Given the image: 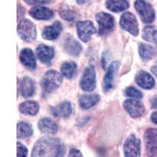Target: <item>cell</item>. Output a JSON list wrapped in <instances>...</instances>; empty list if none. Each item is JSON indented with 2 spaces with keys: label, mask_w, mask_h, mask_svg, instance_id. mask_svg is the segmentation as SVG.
<instances>
[{
  "label": "cell",
  "mask_w": 157,
  "mask_h": 157,
  "mask_svg": "<svg viewBox=\"0 0 157 157\" xmlns=\"http://www.w3.org/2000/svg\"><path fill=\"white\" fill-rule=\"evenodd\" d=\"M20 61L29 69L33 70L36 67V60L34 54L32 50L25 48L21 51L20 54Z\"/></svg>",
  "instance_id": "obj_17"
},
{
  "label": "cell",
  "mask_w": 157,
  "mask_h": 157,
  "mask_svg": "<svg viewBox=\"0 0 157 157\" xmlns=\"http://www.w3.org/2000/svg\"><path fill=\"white\" fill-rule=\"evenodd\" d=\"M36 91L35 82L29 77H24L21 83V93L25 98H30L33 96Z\"/></svg>",
  "instance_id": "obj_20"
},
{
  "label": "cell",
  "mask_w": 157,
  "mask_h": 157,
  "mask_svg": "<svg viewBox=\"0 0 157 157\" xmlns=\"http://www.w3.org/2000/svg\"><path fill=\"white\" fill-rule=\"evenodd\" d=\"M50 111L54 116L68 118L72 113V108L70 102L64 101L59 104L58 105L50 108Z\"/></svg>",
  "instance_id": "obj_19"
},
{
  "label": "cell",
  "mask_w": 157,
  "mask_h": 157,
  "mask_svg": "<svg viewBox=\"0 0 157 157\" xmlns=\"http://www.w3.org/2000/svg\"><path fill=\"white\" fill-rule=\"evenodd\" d=\"M62 75L54 70L46 72L41 82L42 89L45 94H50L57 90L62 83Z\"/></svg>",
  "instance_id": "obj_2"
},
{
  "label": "cell",
  "mask_w": 157,
  "mask_h": 157,
  "mask_svg": "<svg viewBox=\"0 0 157 157\" xmlns=\"http://www.w3.org/2000/svg\"><path fill=\"white\" fill-rule=\"evenodd\" d=\"M62 31V25L60 21H55L51 26L45 27L42 33L43 39L47 40H54L57 39Z\"/></svg>",
  "instance_id": "obj_16"
},
{
  "label": "cell",
  "mask_w": 157,
  "mask_h": 157,
  "mask_svg": "<svg viewBox=\"0 0 157 157\" xmlns=\"http://www.w3.org/2000/svg\"><path fill=\"white\" fill-rule=\"evenodd\" d=\"M33 134V130L30 124L25 122H21L17 124L18 138H27Z\"/></svg>",
  "instance_id": "obj_28"
},
{
  "label": "cell",
  "mask_w": 157,
  "mask_h": 157,
  "mask_svg": "<svg viewBox=\"0 0 157 157\" xmlns=\"http://www.w3.org/2000/svg\"><path fill=\"white\" fill-rule=\"evenodd\" d=\"M77 66L73 61H65L62 64L61 71L62 75L67 78H72L76 74Z\"/></svg>",
  "instance_id": "obj_26"
},
{
  "label": "cell",
  "mask_w": 157,
  "mask_h": 157,
  "mask_svg": "<svg viewBox=\"0 0 157 157\" xmlns=\"http://www.w3.org/2000/svg\"><path fill=\"white\" fill-rule=\"evenodd\" d=\"M68 157H83V155L79 150L76 149V148H71L70 150Z\"/></svg>",
  "instance_id": "obj_33"
},
{
  "label": "cell",
  "mask_w": 157,
  "mask_h": 157,
  "mask_svg": "<svg viewBox=\"0 0 157 157\" xmlns=\"http://www.w3.org/2000/svg\"><path fill=\"white\" fill-rule=\"evenodd\" d=\"M29 13L36 20H50L54 17L53 10L43 6H35L32 8Z\"/></svg>",
  "instance_id": "obj_18"
},
{
  "label": "cell",
  "mask_w": 157,
  "mask_h": 157,
  "mask_svg": "<svg viewBox=\"0 0 157 157\" xmlns=\"http://www.w3.org/2000/svg\"><path fill=\"white\" fill-rule=\"evenodd\" d=\"M120 25L124 30L130 32L134 36H137L139 32L138 23L135 16L130 12H126L123 13L120 19Z\"/></svg>",
  "instance_id": "obj_8"
},
{
  "label": "cell",
  "mask_w": 157,
  "mask_h": 157,
  "mask_svg": "<svg viewBox=\"0 0 157 157\" xmlns=\"http://www.w3.org/2000/svg\"><path fill=\"white\" fill-rule=\"evenodd\" d=\"M36 54L42 63L49 64L54 57V50L53 47L47 45L40 44L36 48Z\"/></svg>",
  "instance_id": "obj_13"
},
{
  "label": "cell",
  "mask_w": 157,
  "mask_h": 157,
  "mask_svg": "<svg viewBox=\"0 0 157 157\" xmlns=\"http://www.w3.org/2000/svg\"><path fill=\"white\" fill-rule=\"evenodd\" d=\"M120 66V64L117 61H114L110 64L107 71V73L105 75L103 80V88L104 90L107 92L109 90L112 89L113 86V80H114L115 75L116 71Z\"/></svg>",
  "instance_id": "obj_15"
},
{
  "label": "cell",
  "mask_w": 157,
  "mask_h": 157,
  "mask_svg": "<svg viewBox=\"0 0 157 157\" xmlns=\"http://www.w3.org/2000/svg\"><path fill=\"white\" fill-rule=\"evenodd\" d=\"M124 155L125 157L141 156V141L131 134L126 140L124 144Z\"/></svg>",
  "instance_id": "obj_9"
},
{
  "label": "cell",
  "mask_w": 157,
  "mask_h": 157,
  "mask_svg": "<svg viewBox=\"0 0 157 157\" xmlns=\"http://www.w3.org/2000/svg\"><path fill=\"white\" fill-rule=\"evenodd\" d=\"M38 127L39 130L43 134H54L58 130L57 124L49 118H44L39 120Z\"/></svg>",
  "instance_id": "obj_22"
},
{
  "label": "cell",
  "mask_w": 157,
  "mask_h": 157,
  "mask_svg": "<svg viewBox=\"0 0 157 157\" xmlns=\"http://www.w3.org/2000/svg\"><path fill=\"white\" fill-rule=\"evenodd\" d=\"M151 120L152 121V123L157 124V112H154L153 113L151 116Z\"/></svg>",
  "instance_id": "obj_34"
},
{
  "label": "cell",
  "mask_w": 157,
  "mask_h": 157,
  "mask_svg": "<svg viewBox=\"0 0 157 157\" xmlns=\"http://www.w3.org/2000/svg\"><path fill=\"white\" fill-rule=\"evenodd\" d=\"M64 149H63L62 148H61L60 152H59L58 155H57V157H64Z\"/></svg>",
  "instance_id": "obj_37"
},
{
  "label": "cell",
  "mask_w": 157,
  "mask_h": 157,
  "mask_svg": "<svg viewBox=\"0 0 157 157\" xmlns=\"http://www.w3.org/2000/svg\"><path fill=\"white\" fill-rule=\"evenodd\" d=\"M151 70H152V73H153L154 75H155V77L157 78V64L154 65V66L151 68Z\"/></svg>",
  "instance_id": "obj_36"
},
{
  "label": "cell",
  "mask_w": 157,
  "mask_h": 157,
  "mask_svg": "<svg viewBox=\"0 0 157 157\" xmlns=\"http://www.w3.org/2000/svg\"><path fill=\"white\" fill-rule=\"evenodd\" d=\"M76 28L78 38L84 43L89 42L91 36L96 32V29L93 23L90 21H78L76 24Z\"/></svg>",
  "instance_id": "obj_10"
},
{
  "label": "cell",
  "mask_w": 157,
  "mask_h": 157,
  "mask_svg": "<svg viewBox=\"0 0 157 157\" xmlns=\"http://www.w3.org/2000/svg\"><path fill=\"white\" fill-rule=\"evenodd\" d=\"M61 150L57 138L43 137L35 143L31 157H57Z\"/></svg>",
  "instance_id": "obj_1"
},
{
  "label": "cell",
  "mask_w": 157,
  "mask_h": 157,
  "mask_svg": "<svg viewBox=\"0 0 157 157\" xmlns=\"http://www.w3.org/2000/svg\"><path fill=\"white\" fill-rule=\"evenodd\" d=\"M59 14L61 18L66 21H73L76 17V13L70 6L65 4H62L59 8Z\"/></svg>",
  "instance_id": "obj_29"
},
{
  "label": "cell",
  "mask_w": 157,
  "mask_h": 157,
  "mask_svg": "<svg viewBox=\"0 0 157 157\" xmlns=\"http://www.w3.org/2000/svg\"><path fill=\"white\" fill-rule=\"evenodd\" d=\"M136 83L141 88L150 90L155 86V80L149 73L145 71H140L135 76Z\"/></svg>",
  "instance_id": "obj_14"
},
{
  "label": "cell",
  "mask_w": 157,
  "mask_h": 157,
  "mask_svg": "<svg viewBox=\"0 0 157 157\" xmlns=\"http://www.w3.org/2000/svg\"><path fill=\"white\" fill-rule=\"evenodd\" d=\"M134 7L144 23L149 24L154 21L155 13L152 5L145 2V0H137L134 2Z\"/></svg>",
  "instance_id": "obj_4"
},
{
  "label": "cell",
  "mask_w": 157,
  "mask_h": 157,
  "mask_svg": "<svg viewBox=\"0 0 157 157\" xmlns=\"http://www.w3.org/2000/svg\"><path fill=\"white\" fill-rule=\"evenodd\" d=\"M77 3L78 4H84L87 2V0H76Z\"/></svg>",
  "instance_id": "obj_38"
},
{
  "label": "cell",
  "mask_w": 157,
  "mask_h": 157,
  "mask_svg": "<svg viewBox=\"0 0 157 157\" xmlns=\"http://www.w3.org/2000/svg\"><path fill=\"white\" fill-rule=\"evenodd\" d=\"M80 86L84 91L87 92H91L96 88V72L93 66H88L84 70Z\"/></svg>",
  "instance_id": "obj_6"
},
{
  "label": "cell",
  "mask_w": 157,
  "mask_h": 157,
  "mask_svg": "<svg viewBox=\"0 0 157 157\" xmlns=\"http://www.w3.org/2000/svg\"><path fill=\"white\" fill-rule=\"evenodd\" d=\"M98 94H84L79 98V106L82 109H88L94 106L100 101Z\"/></svg>",
  "instance_id": "obj_23"
},
{
  "label": "cell",
  "mask_w": 157,
  "mask_h": 157,
  "mask_svg": "<svg viewBox=\"0 0 157 157\" xmlns=\"http://www.w3.org/2000/svg\"><path fill=\"white\" fill-rule=\"evenodd\" d=\"M151 104H152V108L157 109V97H155L151 100Z\"/></svg>",
  "instance_id": "obj_35"
},
{
  "label": "cell",
  "mask_w": 157,
  "mask_h": 157,
  "mask_svg": "<svg viewBox=\"0 0 157 157\" xmlns=\"http://www.w3.org/2000/svg\"><path fill=\"white\" fill-rule=\"evenodd\" d=\"M125 94L127 97L130 98H137V99H141L142 98V94L140 90L136 89L134 86H129L126 89Z\"/></svg>",
  "instance_id": "obj_30"
},
{
  "label": "cell",
  "mask_w": 157,
  "mask_h": 157,
  "mask_svg": "<svg viewBox=\"0 0 157 157\" xmlns=\"http://www.w3.org/2000/svg\"><path fill=\"white\" fill-rule=\"evenodd\" d=\"M106 7L113 12H121L129 7L127 0H107Z\"/></svg>",
  "instance_id": "obj_25"
},
{
  "label": "cell",
  "mask_w": 157,
  "mask_h": 157,
  "mask_svg": "<svg viewBox=\"0 0 157 157\" xmlns=\"http://www.w3.org/2000/svg\"><path fill=\"white\" fill-rule=\"evenodd\" d=\"M28 148L21 142H17V157H27Z\"/></svg>",
  "instance_id": "obj_31"
},
{
  "label": "cell",
  "mask_w": 157,
  "mask_h": 157,
  "mask_svg": "<svg viewBox=\"0 0 157 157\" xmlns=\"http://www.w3.org/2000/svg\"><path fill=\"white\" fill-rule=\"evenodd\" d=\"M63 48L67 54L74 56V57L79 55L82 50V47L80 43L69 35L67 36V37L64 39Z\"/></svg>",
  "instance_id": "obj_12"
},
{
  "label": "cell",
  "mask_w": 157,
  "mask_h": 157,
  "mask_svg": "<svg viewBox=\"0 0 157 157\" xmlns=\"http://www.w3.org/2000/svg\"><path fill=\"white\" fill-rule=\"evenodd\" d=\"M96 20L99 26V36H106L114 30L115 19L113 16L106 13H98L96 15Z\"/></svg>",
  "instance_id": "obj_3"
},
{
  "label": "cell",
  "mask_w": 157,
  "mask_h": 157,
  "mask_svg": "<svg viewBox=\"0 0 157 157\" xmlns=\"http://www.w3.org/2000/svg\"><path fill=\"white\" fill-rule=\"evenodd\" d=\"M123 107L131 117H141L145 113V107L141 102L129 99L123 102Z\"/></svg>",
  "instance_id": "obj_11"
},
{
  "label": "cell",
  "mask_w": 157,
  "mask_h": 157,
  "mask_svg": "<svg viewBox=\"0 0 157 157\" xmlns=\"http://www.w3.org/2000/svg\"><path fill=\"white\" fill-rule=\"evenodd\" d=\"M144 137L147 155L157 157V129H148Z\"/></svg>",
  "instance_id": "obj_7"
},
{
  "label": "cell",
  "mask_w": 157,
  "mask_h": 157,
  "mask_svg": "<svg viewBox=\"0 0 157 157\" xmlns=\"http://www.w3.org/2000/svg\"><path fill=\"white\" fill-rule=\"evenodd\" d=\"M138 52L141 58L144 61H148L157 56V48L145 43H140Z\"/></svg>",
  "instance_id": "obj_21"
},
{
  "label": "cell",
  "mask_w": 157,
  "mask_h": 157,
  "mask_svg": "<svg viewBox=\"0 0 157 157\" xmlns=\"http://www.w3.org/2000/svg\"><path fill=\"white\" fill-rule=\"evenodd\" d=\"M19 110L23 114L35 116L39 113V105L37 102L33 101H28L20 105Z\"/></svg>",
  "instance_id": "obj_24"
},
{
  "label": "cell",
  "mask_w": 157,
  "mask_h": 157,
  "mask_svg": "<svg viewBox=\"0 0 157 157\" xmlns=\"http://www.w3.org/2000/svg\"><path fill=\"white\" fill-rule=\"evenodd\" d=\"M17 33L24 41L32 42L36 37V26L29 20H23L18 25Z\"/></svg>",
  "instance_id": "obj_5"
},
{
  "label": "cell",
  "mask_w": 157,
  "mask_h": 157,
  "mask_svg": "<svg viewBox=\"0 0 157 157\" xmlns=\"http://www.w3.org/2000/svg\"><path fill=\"white\" fill-rule=\"evenodd\" d=\"M29 5H44L53 2V0H24Z\"/></svg>",
  "instance_id": "obj_32"
},
{
  "label": "cell",
  "mask_w": 157,
  "mask_h": 157,
  "mask_svg": "<svg viewBox=\"0 0 157 157\" xmlns=\"http://www.w3.org/2000/svg\"><path fill=\"white\" fill-rule=\"evenodd\" d=\"M143 39L157 45V27L146 26L143 29Z\"/></svg>",
  "instance_id": "obj_27"
}]
</instances>
